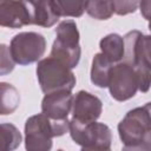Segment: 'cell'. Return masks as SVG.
Masks as SVG:
<instances>
[{
  "mask_svg": "<svg viewBox=\"0 0 151 151\" xmlns=\"http://www.w3.org/2000/svg\"><path fill=\"white\" fill-rule=\"evenodd\" d=\"M70 131V120H55L45 113L31 116L25 123V147L28 151H50L52 138Z\"/></svg>",
  "mask_w": 151,
  "mask_h": 151,
  "instance_id": "obj_1",
  "label": "cell"
},
{
  "mask_svg": "<svg viewBox=\"0 0 151 151\" xmlns=\"http://www.w3.org/2000/svg\"><path fill=\"white\" fill-rule=\"evenodd\" d=\"M125 150H151V113L145 106L130 110L118 124Z\"/></svg>",
  "mask_w": 151,
  "mask_h": 151,
  "instance_id": "obj_2",
  "label": "cell"
},
{
  "mask_svg": "<svg viewBox=\"0 0 151 151\" xmlns=\"http://www.w3.org/2000/svg\"><path fill=\"white\" fill-rule=\"evenodd\" d=\"M37 78L44 93H50L57 90L72 91L77 81L72 68L51 55L38 61Z\"/></svg>",
  "mask_w": 151,
  "mask_h": 151,
  "instance_id": "obj_3",
  "label": "cell"
},
{
  "mask_svg": "<svg viewBox=\"0 0 151 151\" xmlns=\"http://www.w3.org/2000/svg\"><path fill=\"white\" fill-rule=\"evenodd\" d=\"M70 134L81 150H110L112 143L111 129L104 123L83 124L73 118L70 120Z\"/></svg>",
  "mask_w": 151,
  "mask_h": 151,
  "instance_id": "obj_4",
  "label": "cell"
},
{
  "mask_svg": "<svg viewBox=\"0 0 151 151\" xmlns=\"http://www.w3.org/2000/svg\"><path fill=\"white\" fill-rule=\"evenodd\" d=\"M11 54L19 65H29L39 61L46 51V39L37 32H20L9 44Z\"/></svg>",
  "mask_w": 151,
  "mask_h": 151,
  "instance_id": "obj_5",
  "label": "cell"
},
{
  "mask_svg": "<svg viewBox=\"0 0 151 151\" xmlns=\"http://www.w3.org/2000/svg\"><path fill=\"white\" fill-rule=\"evenodd\" d=\"M109 90L111 97L117 101H125L133 98L139 90V79L136 68L123 60L113 65L110 74Z\"/></svg>",
  "mask_w": 151,
  "mask_h": 151,
  "instance_id": "obj_6",
  "label": "cell"
},
{
  "mask_svg": "<svg viewBox=\"0 0 151 151\" xmlns=\"http://www.w3.org/2000/svg\"><path fill=\"white\" fill-rule=\"evenodd\" d=\"M0 25L8 28L33 25L31 6L25 0H0Z\"/></svg>",
  "mask_w": 151,
  "mask_h": 151,
  "instance_id": "obj_7",
  "label": "cell"
},
{
  "mask_svg": "<svg viewBox=\"0 0 151 151\" xmlns=\"http://www.w3.org/2000/svg\"><path fill=\"white\" fill-rule=\"evenodd\" d=\"M101 111L103 103L97 96L81 90L73 97L72 118L74 120L83 124L96 122L100 117Z\"/></svg>",
  "mask_w": 151,
  "mask_h": 151,
  "instance_id": "obj_8",
  "label": "cell"
},
{
  "mask_svg": "<svg viewBox=\"0 0 151 151\" xmlns=\"http://www.w3.org/2000/svg\"><path fill=\"white\" fill-rule=\"evenodd\" d=\"M73 97L70 90H57L45 93L41 100V112L55 120L67 119L72 111Z\"/></svg>",
  "mask_w": 151,
  "mask_h": 151,
  "instance_id": "obj_9",
  "label": "cell"
},
{
  "mask_svg": "<svg viewBox=\"0 0 151 151\" xmlns=\"http://www.w3.org/2000/svg\"><path fill=\"white\" fill-rule=\"evenodd\" d=\"M33 25H38L41 27H52L55 25L60 17V9L55 2V0H41L35 5L31 6Z\"/></svg>",
  "mask_w": 151,
  "mask_h": 151,
  "instance_id": "obj_10",
  "label": "cell"
},
{
  "mask_svg": "<svg viewBox=\"0 0 151 151\" xmlns=\"http://www.w3.org/2000/svg\"><path fill=\"white\" fill-rule=\"evenodd\" d=\"M113 65L114 64L111 63L103 53L94 54L91 66V81L100 88L109 87L110 74Z\"/></svg>",
  "mask_w": 151,
  "mask_h": 151,
  "instance_id": "obj_11",
  "label": "cell"
},
{
  "mask_svg": "<svg viewBox=\"0 0 151 151\" xmlns=\"http://www.w3.org/2000/svg\"><path fill=\"white\" fill-rule=\"evenodd\" d=\"M99 47L101 53L113 64L122 61L124 58V38L117 33H110L101 38L99 41Z\"/></svg>",
  "mask_w": 151,
  "mask_h": 151,
  "instance_id": "obj_12",
  "label": "cell"
},
{
  "mask_svg": "<svg viewBox=\"0 0 151 151\" xmlns=\"http://www.w3.org/2000/svg\"><path fill=\"white\" fill-rule=\"evenodd\" d=\"M81 55L80 45H66L57 39L54 40L51 50V57L58 59L70 68H74L78 66Z\"/></svg>",
  "mask_w": 151,
  "mask_h": 151,
  "instance_id": "obj_13",
  "label": "cell"
},
{
  "mask_svg": "<svg viewBox=\"0 0 151 151\" xmlns=\"http://www.w3.org/2000/svg\"><path fill=\"white\" fill-rule=\"evenodd\" d=\"M0 91H1V109H0L1 114L6 116L13 113L20 104V96L18 90L8 83H1Z\"/></svg>",
  "mask_w": 151,
  "mask_h": 151,
  "instance_id": "obj_14",
  "label": "cell"
},
{
  "mask_svg": "<svg viewBox=\"0 0 151 151\" xmlns=\"http://www.w3.org/2000/svg\"><path fill=\"white\" fill-rule=\"evenodd\" d=\"M79 31L73 20H64L55 28V39L67 45H79Z\"/></svg>",
  "mask_w": 151,
  "mask_h": 151,
  "instance_id": "obj_15",
  "label": "cell"
},
{
  "mask_svg": "<svg viewBox=\"0 0 151 151\" xmlns=\"http://www.w3.org/2000/svg\"><path fill=\"white\" fill-rule=\"evenodd\" d=\"M86 13L97 20H107L114 13L113 0H88Z\"/></svg>",
  "mask_w": 151,
  "mask_h": 151,
  "instance_id": "obj_16",
  "label": "cell"
},
{
  "mask_svg": "<svg viewBox=\"0 0 151 151\" xmlns=\"http://www.w3.org/2000/svg\"><path fill=\"white\" fill-rule=\"evenodd\" d=\"M1 149L4 151H12L17 149L21 143V133L9 123H2L1 126Z\"/></svg>",
  "mask_w": 151,
  "mask_h": 151,
  "instance_id": "obj_17",
  "label": "cell"
},
{
  "mask_svg": "<svg viewBox=\"0 0 151 151\" xmlns=\"http://www.w3.org/2000/svg\"><path fill=\"white\" fill-rule=\"evenodd\" d=\"M61 17L79 18L86 11L88 0H55Z\"/></svg>",
  "mask_w": 151,
  "mask_h": 151,
  "instance_id": "obj_18",
  "label": "cell"
},
{
  "mask_svg": "<svg viewBox=\"0 0 151 151\" xmlns=\"http://www.w3.org/2000/svg\"><path fill=\"white\" fill-rule=\"evenodd\" d=\"M14 65H15V61L11 54L9 47L2 44L0 47V74L6 76L11 73L14 70Z\"/></svg>",
  "mask_w": 151,
  "mask_h": 151,
  "instance_id": "obj_19",
  "label": "cell"
},
{
  "mask_svg": "<svg viewBox=\"0 0 151 151\" xmlns=\"http://www.w3.org/2000/svg\"><path fill=\"white\" fill-rule=\"evenodd\" d=\"M140 0H113L114 13L117 15H127L134 13L139 7Z\"/></svg>",
  "mask_w": 151,
  "mask_h": 151,
  "instance_id": "obj_20",
  "label": "cell"
},
{
  "mask_svg": "<svg viewBox=\"0 0 151 151\" xmlns=\"http://www.w3.org/2000/svg\"><path fill=\"white\" fill-rule=\"evenodd\" d=\"M139 11L144 19L151 21V0H140Z\"/></svg>",
  "mask_w": 151,
  "mask_h": 151,
  "instance_id": "obj_21",
  "label": "cell"
},
{
  "mask_svg": "<svg viewBox=\"0 0 151 151\" xmlns=\"http://www.w3.org/2000/svg\"><path fill=\"white\" fill-rule=\"evenodd\" d=\"M29 6H33V5H35L37 2H39V1H41V0H25Z\"/></svg>",
  "mask_w": 151,
  "mask_h": 151,
  "instance_id": "obj_22",
  "label": "cell"
},
{
  "mask_svg": "<svg viewBox=\"0 0 151 151\" xmlns=\"http://www.w3.org/2000/svg\"><path fill=\"white\" fill-rule=\"evenodd\" d=\"M149 29L151 31V21H149Z\"/></svg>",
  "mask_w": 151,
  "mask_h": 151,
  "instance_id": "obj_23",
  "label": "cell"
}]
</instances>
